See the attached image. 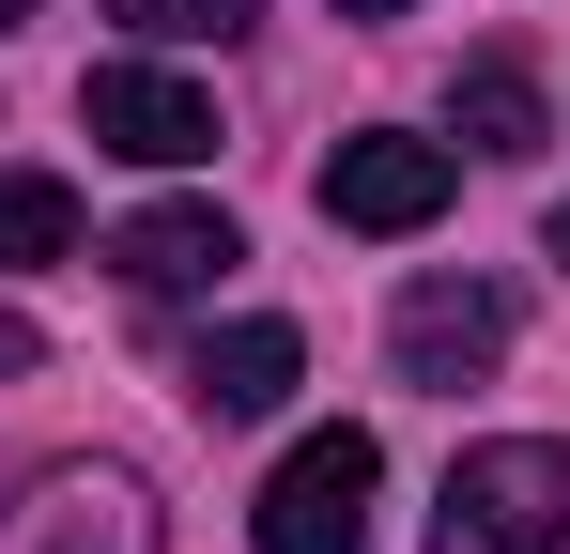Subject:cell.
I'll list each match as a JSON object with an SVG mask.
<instances>
[{
  "label": "cell",
  "mask_w": 570,
  "mask_h": 554,
  "mask_svg": "<svg viewBox=\"0 0 570 554\" xmlns=\"http://www.w3.org/2000/svg\"><path fill=\"white\" fill-rule=\"evenodd\" d=\"M432 554H570V447H540V432L463 447L448 508H432Z\"/></svg>",
  "instance_id": "obj_1"
},
{
  "label": "cell",
  "mask_w": 570,
  "mask_h": 554,
  "mask_svg": "<svg viewBox=\"0 0 570 554\" xmlns=\"http://www.w3.org/2000/svg\"><path fill=\"white\" fill-rule=\"evenodd\" d=\"M371 493H385V447L340 416L263 477V554H371Z\"/></svg>",
  "instance_id": "obj_2"
},
{
  "label": "cell",
  "mask_w": 570,
  "mask_h": 554,
  "mask_svg": "<svg viewBox=\"0 0 570 554\" xmlns=\"http://www.w3.org/2000/svg\"><path fill=\"white\" fill-rule=\"evenodd\" d=\"M0 554H170V524H155V493L124 462H47L0 508Z\"/></svg>",
  "instance_id": "obj_3"
},
{
  "label": "cell",
  "mask_w": 570,
  "mask_h": 554,
  "mask_svg": "<svg viewBox=\"0 0 570 554\" xmlns=\"http://www.w3.org/2000/svg\"><path fill=\"white\" fill-rule=\"evenodd\" d=\"M78 123H94V155H124V170H200L216 155V92L170 78V62H94L78 78Z\"/></svg>",
  "instance_id": "obj_4"
},
{
  "label": "cell",
  "mask_w": 570,
  "mask_h": 554,
  "mask_svg": "<svg viewBox=\"0 0 570 554\" xmlns=\"http://www.w3.org/2000/svg\"><path fill=\"white\" fill-rule=\"evenodd\" d=\"M448 185H463V155L448 139H401V123H371V139H340L324 155V231H432L448 216Z\"/></svg>",
  "instance_id": "obj_5"
},
{
  "label": "cell",
  "mask_w": 570,
  "mask_h": 554,
  "mask_svg": "<svg viewBox=\"0 0 570 554\" xmlns=\"http://www.w3.org/2000/svg\"><path fill=\"white\" fill-rule=\"evenodd\" d=\"M385 339H401V385H448V400H463L478 369L509 355V293H493V277H416Z\"/></svg>",
  "instance_id": "obj_6"
},
{
  "label": "cell",
  "mask_w": 570,
  "mask_h": 554,
  "mask_svg": "<svg viewBox=\"0 0 570 554\" xmlns=\"http://www.w3.org/2000/svg\"><path fill=\"white\" fill-rule=\"evenodd\" d=\"M293 385H308V339H293L278 308H247V324H216V339L186 355V400L216 416V432H247V416H278Z\"/></svg>",
  "instance_id": "obj_7"
},
{
  "label": "cell",
  "mask_w": 570,
  "mask_h": 554,
  "mask_svg": "<svg viewBox=\"0 0 570 554\" xmlns=\"http://www.w3.org/2000/svg\"><path fill=\"white\" fill-rule=\"evenodd\" d=\"M232 263H247V231H232L216 200H155V216L108 231V277H124V293H216Z\"/></svg>",
  "instance_id": "obj_8"
},
{
  "label": "cell",
  "mask_w": 570,
  "mask_h": 554,
  "mask_svg": "<svg viewBox=\"0 0 570 554\" xmlns=\"http://www.w3.org/2000/svg\"><path fill=\"white\" fill-rule=\"evenodd\" d=\"M448 123H463V155H540V78L509 47H478L463 92H448Z\"/></svg>",
  "instance_id": "obj_9"
},
{
  "label": "cell",
  "mask_w": 570,
  "mask_h": 554,
  "mask_svg": "<svg viewBox=\"0 0 570 554\" xmlns=\"http://www.w3.org/2000/svg\"><path fill=\"white\" fill-rule=\"evenodd\" d=\"M31 263H78V185L62 170H0V277Z\"/></svg>",
  "instance_id": "obj_10"
},
{
  "label": "cell",
  "mask_w": 570,
  "mask_h": 554,
  "mask_svg": "<svg viewBox=\"0 0 570 554\" xmlns=\"http://www.w3.org/2000/svg\"><path fill=\"white\" fill-rule=\"evenodd\" d=\"M124 31H155V47H216V31H247V0H108Z\"/></svg>",
  "instance_id": "obj_11"
},
{
  "label": "cell",
  "mask_w": 570,
  "mask_h": 554,
  "mask_svg": "<svg viewBox=\"0 0 570 554\" xmlns=\"http://www.w3.org/2000/svg\"><path fill=\"white\" fill-rule=\"evenodd\" d=\"M31 369H47V339H31V324L0 308V385H31Z\"/></svg>",
  "instance_id": "obj_12"
},
{
  "label": "cell",
  "mask_w": 570,
  "mask_h": 554,
  "mask_svg": "<svg viewBox=\"0 0 570 554\" xmlns=\"http://www.w3.org/2000/svg\"><path fill=\"white\" fill-rule=\"evenodd\" d=\"M324 16H401V0H324Z\"/></svg>",
  "instance_id": "obj_13"
},
{
  "label": "cell",
  "mask_w": 570,
  "mask_h": 554,
  "mask_svg": "<svg viewBox=\"0 0 570 554\" xmlns=\"http://www.w3.org/2000/svg\"><path fill=\"white\" fill-rule=\"evenodd\" d=\"M556 263H570V200H556Z\"/></svg>",
  "instance_id": "obj_14"
},
{
  "label": "cell",
  "mask_w": 570,
  "mask_h": 554,
  "mask_svg": "<svg viewBox=\"0 0 570 554\" xmlns=\"http://www.w3.org/2000/svg\"><path fill=\"white\" fill-rule=\"evenodd\" d=\"M16 16H31V0H0V31H16Z\"/></svg>",
  "instance_id": "obj_15"
}]
</instances>
